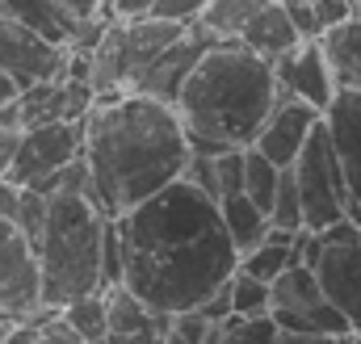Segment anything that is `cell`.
I'll return each mask as SVG.
<instances>
[{
  "instance_id": "obj_1",
  "label": "cell",
  "mask_w": 361,
  "mask_h": 344,
  "mask_svg": "<svg viewBox=\"0 0 361 344\" xmlns=\"http://www.w3.org/2000/svg\"><path fill=\"white\" fill-rule=\"evenodd\" d=\"M122 240V285L156 311L206 302L240 264L219 202L193 180H169L114 219Z\"/></svg>"
},
{
  "instance_id": "obj_2",
  "label": "cell",
  "mask_w": 361,
  "mask_h": 344,
  "mask_svg": "<svg viewBox=\"0 0 361 344\" xmlns=\"http://www.w3.org/2000/svg\"><path fill=\"white\" fill-rule=\"evenodd\" d=\"M185 160L189 139L177 105L143 92L92 97L85 113V164L92 202L109 219L126 214L130 206L177 180Z\"/></svg>"
},
{
  "instance_id": "obj_3",
  "label": "cell",
  "mask_w": 361,
  "mask_h": 344,
  "mask_svg": "<svg viewBox=\"0 0 361 344\" xmlns=\"http://www.w3.org/2000/svg\"><path fill=\"white\" fill-rule=\"evenodd\" d=\"M277 97L281 88L273 76V59L227 38H214L185 76L173 105L185 126L189 152L219 156L227 147H248L257 139Z\"/></svg>"
},
{
  "instance_id": "obj_4",
  "label": "cell",
  "mask_w": 361,
  "mask_h": 344,
  "mask_svg": "<svg viewBox=\"0 0 361 344\" xmlns=\"http://www.w3.org/2000/svg\"><path fill=\"white\" fill-rule=\"evenodd\" d=\"M47 197V227L34 244L38 298L42 307H63L80 294L101 290V235L109 214L85 189H55Z\"/></svg>"
},
{
  "instance_id": "obj_5",
  "label": "cell",
  "mask_w": 361,
  "mask_h": 344,
  "mask_svg": "<svg viewBox=\"0 0 361 344\" xmlns=\"http://www.w3.org/2000/svg\"><path fill=\"white\" fill-rule=\"evenodd\" d=\"M180 21L139 13V17H109L89 59V85L92 97H114L130 92L135 80L180 38Z\"/></svg>"
},
{
  "instance_id": "obj_6",
  "label": "cell",
  "mask_w": 361,
  "mask_h": 344,
  "mask_svg": "<svg viewBox=\"0 0 361 344\" xmlns=\"http://www.w3.org/2000/svg\"><path fill=\"white\" fill-rule=\"evenodd\" d=\"M269 311L281 340H357L353 324L328 302L311 264H286L269 281Z\"/></svg>"
},
{
  "instance_id": "obj_7",
  "label": "cell",
  "mask_w": 361,
  "mask_h": 344,
  "mask_svg": "<svg viewBox=\"0 0 361 344\" xmlns=\"http://www.w3.org/2000/svg\"><path fill=\"white\" fill-rule=\"evenodd\" d=\"M197 25L265 59H277L286 47L298 42L281 0H206V8L197 13Z\"/></svg>"
},
{
  "instance_id": "obj_8",
  "label": "cell",
  "mask_w": 361,
  "mask_h": 344,
  "mask_svg": "<svg viewBox=\"0 0 361 344\" xmlns=\"http://www.w3.org/2000/svg\"><path fill=\"white\" fill-rule=\"evenodd\" d=\"M290 176L298 185L302 227L319 231L324 223H332V219H341L349 210V185H345V172H341V160H336V147H332V135H328V122L324 118L307 135L302 152L294 156Z\"/></svg>"
},
{
  "instance_id": "obj_9",
  "label": "cell",
  "mask_w": 361,
  "mask_h": 344,
  "mask_svg": "<svg viewBox=\"0 0 361 344\" xmlns=\"http://www.w3.org/2000/svg\"><path fill=\"white\" fill-rule=\"evenodd\" d=\"M38 307V257L17 227V185L0 176V315L30 319Z\"/></svg>"
},
{
  "instance_id": "obj_10",
  "label": "cell",
  "mask_w": 361,
  "mask_h": 344,
  "mask_svg": "<svg viewBox=\"0 0 361 344\" xmlns=\"http://www.w3.org/2000/svg\"><path fill=\"white\" fill-rule=\"evenodd\" d=\"M80 156H85V118L38 122L21 130L4 180H13L17 189H47L55 172H63Z\"/></svg>"
},
{
  "instance_id": "obj_11",
  "label": "cell",
  "mask_w": 361,
  "mask_h": 344,
  "mask_svg": "<svg viewBox=\"0 0 361 344\" xmlns=\"http://www.w3.org/2000/svg\"><path fill=\"white\" fill-rule=\"evenodd\" d=\"M63 68H68V42H55L17 17H0V72L13 76L17 88L55 80L63 76Z\"/></svg>"
},
{
  "instance_id": "obj_12",
  "label": "cell",
  "mask_w": 361,
  "mask_h": 344,
  "mask_svg": "<svg viewBox=\"0 0 361 344\" xmlns=\"http://www.w3.org/2000/svg\"><path fill=\"white\" fill-rule=\"evenodd\" d=\"M273 76H277L281 92H290L315 109H328L336 97V76H332V63H328L319 38H298L294 47H286L273 59Z\"/></svg>"
},
{
  "instance_id": "obj_13",
  "label": "cell",
  "mask_w": 361,
  "mask_h": 344,
  "mask_svg": "<svg viewBox=\"0 0 361 344\" xmlns=\"http://www.w3.org/2000/svg\"><path fill=\"white\" fill-rule=\"evenodd\" d=\"M319 118H324V109H315V105H307V101H298V97L281 92V97L273 101V109L265 113V122H261V130H257L252 147H257V152H265L277 168H290V164H294V156L302 152L307 135L319 126Z\"/></svg>"
},
{
  "instance_id": "obj_14",
  "label": "cell",
  "mask_w": 361,
  "mask_h": 344,
  "mask_svg": "<svg viewBox=\"0 0 361 344\" xmlns=\"http://www.w3.org/2000/svg\"><path fill=\"white\" fill-rule=\"evenodd\" d=\"M324 122H328L336 160H341L345 185H349V210L345 214H353L361 223V88H336L332 105L324 109Z\"/></svg>"
},
{
  "instance_id": "obj_15",
  "label": "cell",
  "mask_w": 361,
  "mask_h": 344,
  "mask_svg": "<svg viewBox=\"0 0 361 344\" xmlns=\"http://www.w3.org/2000/svg\"><path fill=\"white\" fill-rule=\"evenodd\" d=\"M214 42V34H206L197 21H189L185 30H180V38L135 80V88L130 92H143V97H156V101H177V92H180V85H185V76L193 72V63L202 59V51Z\"/></svg>"
},
{
  "instance_id": "obj_16",
  "label": "cell",
  "mask_w": 361,
  "mask_h": 344,
  "mask_svg": "<svg viewBox=\"0 0 361 344\" xmlns=\"http://www.w3.org/2000/svg\"><path fill=\"white\" fill-rule=\"evenodd\" d=\"M315 281L328 294V302L361 328V244H324L315 257Z\"/></svg>"
},
{
  "instance_id": "obj_17",
  "label": "cell",
  "mask_w": 361,
  "mask_h": 344,
  "mask_svg": "<svg viewBox=\"0 0 361 344\" xmlns=\"http://www.w3.org/2000/svg\"><path fill=\"white\" fill-rule=\"evenodd\" d=\"M105 319H109V340H173V311L147 307L122 281L105 285Z\"/></svg>"
},
{
  "instance_id": "obj_18",
  "label": "cell",
  "mask_w": 361,
  "mask_h": 344,
  "mask_svg": "<svg viewBox=\"0 0 361 344\" xmlns=\"http://www.w3.org/2000/svg\"><path fill=\"white\" fill-rule=\"evenodd\" d=\"M319 47L332 63L336 88H361V17H345L319 34Z\"/></svg>"
},
{
  "instance_id": "obj_19",
  "label": "cell",
  "mask_w": 361,
  "mask_h": 344,
  "mask_svg": "<svg viewBox=\"0 0 361 344\" xmlns=\"http://www.w3.org/2000/svg\"><path fill=\"white\" fill-rule=\"evenodd\" d=\"M219 214H223V227H227V235H231V244H235L240 257H244L252 244H261L265 231H269V214H265L248 193H227V197H219Z\"/></svg>"
},
{
  "instance_id": "obj_20",
  "label": "cell",
  "mask_w": 361,
  "mask_h": 344,
  "mask_svg": "<svg viewBox=\"0 0 361 344\" xmlns=\"http://www.w3.org/2000/svg\"><path fill=\"white\" fill-rule=\"evenodd\" d=\"M0 17H17V21L42 30L47 38H55V42H72L76 38V25L59 8H51L47 0H0Z\"/></svg>"
},
{
  "instance_id": "obj_21",
  "label": "cell",
  "mask_w": 361,
  "mask_h": 344,
  "mask_svg": "<svg viewBox=\"0 0 361 344\" xmlns=\"http://www.w3.org/2000/svg\"><path fill=\"white\" fill-rule=\"evenodd\" d=\"M290 240H294V231L269 227V231H265V240H261V244H252V248L240 257V269H248V273H257V277L273 281L286 264H294V248H290Z\"/></svg>"
},
{
  "instance_id": "obj_22",
  "label": "cell",
  "mask_w": 361,
  "mask_h": 344,
  "mask_svg": "<svg viewBox=\"0 0 361 344\" xmlns=\"http://www.w3.org/2000/svg\"><path fill=\"white\" fill-rule=\"evenodd\" d=\"M59 315L68 319V328L76 332V340H109V319H105V290L80 294L72 302L59 307Z\"/></svg>"
},
{
  "instance_id": "obj_23",
  "label": "cell",
  "mask_w": 361,
  "mask_h": 344,
  "mask_svg": "<svg viewBox=\"0 0 361 344\" xmlns=\"http://www.w3.org/2000/svg\"><path fill=\"white\" fill-rule=\"evenodd\" d=\"M51 8H59L72 25H76V38L68 42V47H85L92 51L97 47V38H101V30H105V0H47Z\"/></svg>"
},
{
  "instance_id": "obj_24",
  "label": "cell",
  "mask_w": 361,
  "mask_h": 344,
  "mask_svg": "<svg viewBox=\"0 0 361 344\" xmlns=\"http://www.w3.org/2000/svg\"><path fill=\"white\" fill-rule=\"evenodd\" d=\"M277 180H281V168L273 164L265 152H257V147L248 143V147H244V189H240V193H248V197L269 214L273 193H277Z\"/></svg>"
},
{
  "instance_id": "obj_25",
  "label": "cell",
  "mask_w": 361,
  "mask_h": 344,
  "mask_svg": "<svg viewBox=\"0 0 361 344\" xmlns=\"http://www.w3.org/2000/svg\"><path fill=\"white\" fill-rule=\"evenodd\" d=\"M227 290H231V311L235 315L269 311V281L265 277H257V273H248V269L235 264V273L227 277Z\"/></svg>"
},
{
  "instance_id": "obj_26",
  "label": "cell",
  "mask_w": 361,
  "mask_h": 344,
  "mask_svg": "<svg viewBox=\"0 0 361 344\" xmlns=\"http://www.w3.org/2000/svg\"><path fill=\"white\" fill-rule=\"evenodd\" d=\"M269 227H281V231L302 227V202H298V185H294L290 168H281V180H277V193H273L269 206Z\"/></svg>"
},
{
  "instance_id": "obj_27",
  "label": "cell",
  "mask_w": 361,
  "mask_h": 344,
  "mask_svg": "<svg viewBox=\"0 0 361 344\" xmlns=\"http://www.w3.org/2000/svg\"><path fill=\"white\" fill-rule=\"evenodd\" d=\"M214 176H219V197L244 189V147H227L214 156Z\"/></svg>"
},
{
  "instance_id": "obj_28",
  "label": "cell",
  "mask_w": 361,
  "mask_h": 344,
  "mask_svg": "<svg viewBox=\"0 0 361 344\" xmlns=\"http://www.w3.org/2000/svg\"><path fill=\"white\" fill-rule=\"evenodd\" d=\"M173 340H214V324L206 319L202 307H185V311H173Z\"/></svg>"
},
{
  "instance_id": "obj_29",
  "label": "cell",
  "mask_w": 361,
  "mask_h": 344,
  "mask_svg": "<svg viewBox=\"0 0 361 344\" xmlns=\"http://www.w3.org/2000/svg\"><path fill=\"white\" fill-rule=\"evenodd\" d=\"M122 281V240H118V227L114 219L105 223V235H101V290L105 285H118Z\"/></svg>"
},
{
  "instance_id": "obj_30",
  "label": "cell",
  "mask_w": 361,
  "mask_h": 344,
  "mask_svg": "<svg viewBox=\"0 0 361 344\" xmlns=\"http://www.w3.org/2000/svg\"><path fill=\"white\" fill-rule=\"evenodd\" d=\"M185 180H193L202 193H210L214 202H219V176H214V156H206V152H189V160H185V168H180Z\"/></svg>"
},
{
  "instance_id": "obj_31",
  "label": "cell",
  "mask_w": 361,
  "mask_h": 344,
  "mask_svg": "<svg viewBox=\"0 0 361 344\" xmlns=\"http://www.w3.org/2000/svg\"><path fill=\"white\" fill-rule=\"evenodd\" d=\"M290 25L298 38H319V17H315V0H281Z\"/></svg>"
},
{
  "instance_id": "obj_32",
  "label": "cell",
  "mask_w": 361,
  "mask_h": 344,
  "mask_svg": "<svg viewBox=\"0 0 361 344\" xmlns=\"http://www.w3.org/2000/svg\"><path fill=\"white\" fill-rule=\"evenodd\" d=\"M315 235H319V244H361V223L353 214H341V219L324 223Z\"/></svg>"
},
{
  "instance_id": "obj_33",
  "label": "cell",
  "mask_w": 361,
  "mask_h": 344,
  "mask_svg": "<svg viewBox=\"0 0 361 344\" xmlns=\"http://www.w3.org/2000/svg\"><path fill=\"white\" fill-rule=\"evenodd\" d=\"M202 8H206V0H152V8H147V13L189 25V21H197V13H202Z\"/></svg>"
},
{
  "instance_id": "obj_34",
  "label": "cell",
  "mask_w": 361,
  "mask_h": 344,
  "mask_svg": "<svg viewBox=\"0 0 361 344\" xmlns=\"http://www.w3.org/2000/svg\"><path fill=\"white\" fill-rule=\"evenodd\" d=\"M315 17H319V34L345 17H353V0H315Z\"/></svg>"
},
{
  "instance_id": "obj_35",
  "label": "cell",
  "mask_w": 361,
  "mask_h": 344,
  "mask_svg": "<svg viewBox=\"0 0 361 344\" xmlns=\"http://www.w3.org/2000/svg\"><path fill=\"white\" fill-rule=\"evenodd\" d=\"M147 8L152 0H105V17H139Z\"/></svg>"
},
{
  "instance_id": "obj_36",
  "label": "cell",
  "mask_w": 361,
  "mask_h": 344,
  "mask_svg": "<svg viewBox=\"0 0 361 344\" xmlns=\"http://www.w3.org/2000/svg\"><path fill=\"white\" fill-rule=\"evenodd\" d=\"M17 139H21V130H17V126H0V176L8 172V164H13Z\"/></svg>"
},
{
  "instance_id": "obj_37",
  "label": "cell",
  "mask_w": 361,
  "mask_h": 344,
  "mask_svg": "<svg viewBox=\"0 0 361 344\" xmlns=\"http://www.w3.org/2000/svg\"><path fill=\"white\" fill-rule=\"evenodd\" d=\"M17 92H21V88L13 85V76H4V72H0V105H4V101H13Z\"/></svg>"
},
{
  "instance_id": "obj_38",
  "label": "cell",
  "mask_w": 361,
  "mask_h": 344,
  "mask_svg": "<svg viewBox=\"0 0 361 344\" xmlns=\"http://www.w3.org/2000/svg\"><path fill=\"white\" fill-rule=\"evenodd\" d=\"M353 13H357V17H361V0H357V4H353Z\"/></svg>"
},
{
  "instance_id": "obj_39",
  "label": "cell",
  "mask_w": 361,
  "mask_h": 344,
  "mask_svg": "<svg viewBox=\"0 0 361 344\" xmlns=\"http://www.w3.org/2000/svg\"><path fill=\"white\" fill-rule=\"evenodd\" d=\"M353 4H357V0H353Z\"/></svg>"
}]
</instances>
